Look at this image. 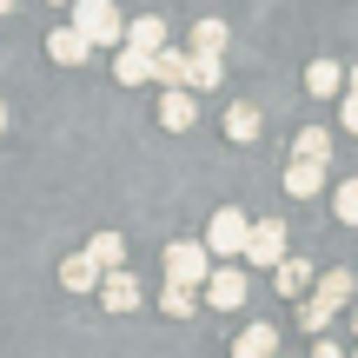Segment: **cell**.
Masks as SVG:
<instances>
[{"label": "cell", "instance_id": "1", "mask_svg": "<svg viewBox=\"0 0 358 358\" xmlns=\"http://www.w3.org/2000/svg\"><path fill=\"white\" fill-rule=\"evenodd\" d=\"M73 27L93 47H127V20H120L113 0H73Z\"/></svg>", "mask_w": 358, "mask_h": 358}, {"label": "cell", "instance_id": "2", "mask_svg": "<svg viewBox=\"0 0 358 358\" xmlns=\"http://www.w3.org/2000/svg\"><path fill=\"white\" fill-rule=\"evenodd\" d=\"M245 239H252V219H245L239 206H219V213L206 219V252L213 259H245Z\"/></svg>", "mask_w": 358, "mask_h": 358}, {"label": "cell", "instance_id": "3", "mask_svg": "<svg viewBox=\"0 0 358 358\" xmlns=\"http://www.w3.org/2000/svg\"><path fill=\"white\" fill-rule=\"evenodd\" d=\"M166 279H179V285H206V279H213V252H206V239H173L166 245Z\"/></svg>", "mask_w": 358, "mask_h": 358}, {"label": "cell", "instance_id": "4", "mask_svg": "<svg viewBox=\"0 0 358 358\" xmlns=\"http://www.w3.org/2000/svg\"><path fill=\"white\" fill-rule=\"evenodd\" d=\"M279 259H285V226H279V219H259V226H252V239H245V266L272 272Z\"/></svg>", "mask_w": 358, "mask_h": 358}, {"label": "cell", "instance_id": "5", "mask_svg": "<svg viewBox=\"0 0 358 358\" xmlns=\"http://www.w3.org/2000/svg\"><path fill=\"white\" fill-rule=\"evenodd\" d=\"M206 306H213V312H239L245 306V266H213V279H206Z\"/></svg>", "mask_w": 358, "mask_h": 358}, {"label": "cell", "instance_id": "6", "mask_svg": "<svg viewBox=\"0 0 358 358\" xmlns=\"http://www.w3.org/2000/svg\"><path fill=\"white\" fill-rule=\"evenodd\" d=\"M100 306L106 312H140V279H133V272H106L100 279Z\"/></svg>", "mask_w": 358, "mask_h": 358}, {"label": "cell", "instance_id": "7", "mask_svg": "<svg viewBox=\"0 0 358 358\" xmlns=\"http://www.w3.org/2000/svg\"><path fill=\"white\" fill-rule=\"evenodd\" d=\"M47 53H53V60H60V66H80V60H87V53H93V40L80 34L73 20H66V27H53V34H47Z\"/></svg>", "mask_w": 358, "mask_h": 358}, {"label": "cell", "instance_id": "8", "mask_svg": "<svg viewBox=\"0 0 358 358\" xmlns=\"http://www.w3.org/2000/svg\"><path fill=\"white\" fill-rule=\"evenodd\" d=\"M192 120H199V106H192V87H166V100H159V127H166V133H186Z\"/></svg>", "mask_w": 358, "mask_h": 358}, {"label": "cell", "instance_id": "9", "mask_svg": "<svg viewBox=\"0 0 358 358\" xmlns=\"http://www.w3.org/2000/svg\"><path fill=\"white\" fill-rule=\"evenodd\" d=\"M232 358H279V332H272L266 319H259V325H245V332L232 338Z\"/></svg>", "mask_w": 358, "mask_h": 358}, {"label": "cell", "instance_id": "10", "mask_svg": "<svg viewBox=\"0 0 358 358\" xmlns=\"http://www.w3.org/2000/svg\"><path fill=\"white\" fill-rule=\"evenodd\" d=\"M306 93H312V100L345 93V66H338V60H312V66H306Z\"/></svg>", "mask_w": 358, "mask_h": 358}, {"label": "cell", "instance_id": "11", "mask_svg": "<svg viewBox=\"0 0 358 358\" xmlns=\"http://www.w3.org/2000/svg\"><path fill=\"white\" fill-rule=\"evenodd\" d=\"M153 80H159V87H186V80H192V53L159 47V53H153Z\"/></svg>", "mask_w": 358, "mask_h": 358}, {"label": "cell", "instance_id": "12", "mask_svg": "<svg viewBox=\"0 0 358 358\" xmlns=\"http://www.w3.org/2000/svg\"><path fill=\"white\" fill-rule=\"evenodd\" d=\"M127 47L159 53V47H166V20H159V13H140V20H127Z\"/></svg>", "mask_w": 358, "mask_h": 358}, {"label": "cell", "instance_id": "13", "mask_svg": "<svg viewBox=\"0 0 358 358\" xmlns=\"http://www.w3.org/2000/svg\"><path fill=\"white\" fill-rule=\"evenodd\" d=\"M113 73H120V87H146V80H153V53H140V47H120Z\"/></svg>", "mask_w": 358, "mask_h": 358}, {"label": "cell", "instance_id": "14", "mask_svg": "<svg viewBox=\"0 0 358 358\" xmlns=\"http://www.w3.org/2000/svg\"><path fill=\"white\" fill-rule=\"evenodd\" d=\"M306 279H312V266H306V259H292V252L272 266V285H279L285 299H306Z\"/></svg>", "mask_w": 358, "mask_h": 358}, {"label": "cell", "instance_id": "15", "mask_svg": "<svg viewBox=\"0 0 358 358\" xmlns=\"http://www.w3.org/2000/svg\"><path fill=\"white\" fill-rule=\"evenodd\" d=\"M292 159H312V166H332V133L325 127H306L292 140Z\"/></svg>", "mask_w": 358, "mask_h": 358}, {"label": "cell", "instance_id": "16", "mask_svg": "<svg viewBox=\"0 0 358 358\" xmlns=\"http://www.w3.org/2000/svg\"><path fill=\"white\" fill-rule=\"evenodd\" d=\"M87 259L100 272H120V259H127V239H120V232H93L87 239Z\"/></svg>", "mask_w": 358, "mask_h": 358}, {"label": "cell", "instance_id": "17", "mask_svg": "<svg viewBox=\"0 0 358 358\" xmlns=\"http://www.w3.org/2000/svg\"><path fill=\"white\" fill-rule=\"evenodd\" d=\"M319 186H325V166H312V159H292V166H285V192H292V199H312Z\"/></svg>", "mask_w": 358, "mask_h": 358}, {"label": "cell", "instance_id": "18", "mask_svg": "<svg viewBox=\"0 0 358 358\" xmlns=\"http://www.w3.org/2000/svg\"><path fill=\"white\" fill-rule=\"evenodd\" d=\"M100 279H106V272L93 266L87 252H80V259H66V266H60V285H66V292H93V285H100Z\"/></svg>", "mask_w": 358, "mask_h": 358}, {"label": "cell", "instance_id": "19", "mask_svg": "<svg viewBox=\"0 0 358 358\" xmlns=\"http://www.w3.org/2000/svg\"><path fill=\"white\" fill-rule=\"evenodd\" d=\"M259 127H266V120H259V106H232V113H226V140H232V146H252Z\"/></svg>", "mask_w": 358, "mask_h": 358}, {"label": "cell", "instance_id": "20", "mask_svg": "<svg viewBox=\"0 0 358 358\" xmlns=\"http://www.w3.org/2000/svg\"><path fill=\"white\" fill-rule=\"evenodd\" d=\"M319 299L345 312V306H358V279H352V272H325V279H319Z\"/></svg>", "mask_w": 358, "mask_h": 358}, {"label": "cell", "instance_id": "21", "mask_svg": "<svg viewBox=\"0 0 358 358\" xmlns=\"http://www.w3.org/2000/svg\"><path fill=\"white\" fill-rule=\"evenodd\" d=\"M219 80H226V66H219V53H192V80H186V87H192V93H213Z\"/></svg>", "mask_w": 358, "mask_h": 358}, {"label": "cell", "instance_id": "22", "mask_svg": "<svg viewBox=\"0 0 358 358\" xmlns=\"http://www.w3.org/2000/svg\"><path fill=\"white\" fill-rule=\"evenodd\" d=\"M332 319H338V306H325L319 292H312V299H299V332H325Z\"/></svg>", "mask_w": 358, "mask_h": 358}, {"label": "cell", "instance_id": "23", "mask_svg": "<svg viewBox=\"0 0 358 358\" xmlns=\"http://www.w3.org/2000/svg\"><path fill=\"white\" fill-rule=\"evenodd\" d=\"M192 53H226V20L199 13V27H192Z\"/></svg>", "mask_w": 358, "mask_h": 358}, {"label": "cell", "instance_id": "24", "mask_svg": "<svg viewBox=\"0 0 358 358\" xmlns=\"http://www.w3.org/2000/svg\"><path fill=\"white\" fill-rule=\"evenodd\" d=\"M192 292H199V285H179V279H166V292H159L166 319H192Z\"/></svg>", "mask_w": 358, "mask_h": 358}, {"label": "cell", "instance_id": "25", "mask_svg": "<svg viewBox=\"0 0 358 358\" xmlns=\"http://www.w3.org/2000/svg\"><path fill=\"white\" fill-rule=\"evenodd\" d=\"M338 226H358V179H345V186H338Z\"/></svg>", "mask_w": 358, "mask_h": 358}, {"label": "cell", "instance_id": "26", "mask_svg": "<svg viewBox=\"0 0 358 358\" xmlns=\"http://www.w3.org/2000/svg\"><path fill=\"white\" fill-rule=\"evenodd\" d=\"M338 120H345V127L358 133V93H352V87H345V106H338Z\"/></svg>", "mask_w": 358, "mask_h": 358}, {"label": "cell", "instance_id": "27", "mask_svg": "<svg viewBox=\"0 0 358 358\" xmlns=\"http://www.w3.org/2000/svg\"><path fill=\"white\" fill-rule=\"evenodd\" d=\"M312 358H345V352H338L332 338H312Z\"/></svg>", "mask_w": 358, "mask_h": 358}, {"label": "cell", "instance_id": "28", "mask_svg": "<svg viewBox=\"0 0 358 358\" xmlns=\"http://www.w3.org/2000/svg\"><path fill=\"white\" fill-rule=\"evenodd\" d=\"M345 87H352V93H358V66H345Z\"/></svg>", "mask_w": 358, "mask_h": 358}, {"label": "cell", "instance_id": "29", "mask_svg": "<svg viewBox=\"0 0 358 358\" xmlns=\"http://www.w3.org/2000/svg\"><path fill=\"white\" fill-rule=\"evenodd\" d=\"M352 332H358V306H352Z\"/></svg>", "mask_w": 358, "mask_h": 358}, {"label": "cell", "instance_id": "30", "mask_svg": "<svg viewBox=\"0 0 358 358\" xmlns=\"http://www.w3.org/2000/svg\"><path fill=\"white\" fill-rule=\"evenodd\" d=\"M0 127H7V106H0Z\"/></svg>", "mask_w": 358, "mask_h": 358}, {"label": "cell", "instance_id": "31", "mask_svg": "<svg viewBox=\"0 0 358 358\" xmlns=\"http://www.w3.org/2000/svg\"><path fill=\"white\" fill-rule=\"evenodd\" d=\"M7 7H13V0H0V13H7Z\"/></svg>", "mask_w": 358, "mask_h": 358}]
</instances>
